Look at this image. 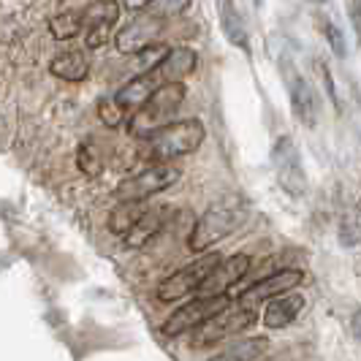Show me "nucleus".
I'll use <instances>...</instances> for the list:
<instances>
[{
  "mask_svg": "<svg viewBox=\"0 0 361 361\" xmlns=\"http://www.w3.org/2000/svg\"><path fill=\"white\" fill-rule=\"evenodd\" d=\"M247 215H250V207L242 196H226V199L209 204L207 212H201V217L196 220L190 239H188V247L193 253L209 250L220 239L234 234L236 228L247 220Z\"/></svg>",
  "mask_w": 361,
  "mask_h": 361,
  "instance_id": "obj_1",
  "label": "nucleus"
},
{
  "mask_svg": "<svg viewBox=\"0 0 361 361\" xmlns=\"http://www.w3.org/2000/svg\"><path fill=\"white\" fill-rule=\"evenodd\" d=\"M185 101V85L182 82H166L158 90L147 98L145 106L136 109V114L130 117V133L136 139H149L155 130L171 123L174 111Z\"/></svg>",
  "mask_w": 361,
  "mask_h": 361,
  "instance_id": "obj_2",
  "label": "nucleus"
},
{
  "mask_svg": "<svg viewBox=\"0 0 361 361\" xmlns=\"http://www.w3.org/2000/svg\"><path fill=\"white\" fill-rule=\"evenodd\" d=\"M207 139V128L201 120H180L169 123L149 136V155L155 161H174L180 155H190Z\"/></svg>",
  "mask_w": 361,
  "mask_h": 361,
  "instance_id": "obj_3",
  "label": "nucleus"
},
{
  "mask_svg": "<svg viewBox=\"0 0 361 361\" xmlns=\"http://www.w3.org/2000/svg\"><path fill=\"white\" fill-rule=\"evenodd\" d=\"M255 324V310L247 307V305H239V307H228L220 310L217 315H212L207 324H201L199 329H193V337H190V345L193 348H209V345H217L228 337H234L239 331L250 329Z\"/></svg>",
  "mask_w": 361,
  "mask_h": 361,
  "instance_id": "obj_4",
  "label": "nucleus"
},
{
  "mask_svg": "<svg viewBox=\"0 0 361 361\" xmlns=\"http://www.w3.org/2000/svg\"><path fill=\"white\" fill-rule=\"evenodd\" d=\"M177 180H180V169H174L166 161H155L152 166L142 169L139 174L117 185V201H147L163 193L166 188H171Z\"/></svg>",
  "mask_w": 361,
  "mask_h": 361,
  "instance_id": "obj_5",
  "label": "nucleus"
},
{
  "mask_svg": "<svg viewBox=\"0 0 361 361\" xmlns=\"http://www.w3.org/2000/svg\"><path fill=\"white\" fill-rule=\"evenodd\" d=\"M231 305L228 293H201L199 299L182 305L177 312L169 315V321H163V334L166 337H180V334H188L193 329H199L201 324H207L212 315H217L220 310H226Z\"/></svg>",
  "mask_w": 361,
  "mask_h": 361,
  "instance_id": "obj_6",
  "label": "nucleus"
},
{
  "mask_svg": "<svg viewBox=\"0 0 361 361\" xmlns=\"http://www.w3.org/2000/svg\"><path fill=\"white\" fill-rule=\"evenodd\" d=\"M220 258H223L220 253H207L201 255V258H196L193 264H188V267L177 269L174 274H169L161 286H158V299L161 302H180L188 293L199 290L204 286V280L209 277V271L220 264Z\"/></svg>",
  "mask_w": 361,
  "mask_h": 361,
  "instance_id": "obj_7",
  "label": "nucleus"
},
{
  "mask_svg": "<svg viewBox=\"0 0 361 361\" xmlns=\"http://www.w3.org/2000/svg\"><path fill=\"white\" fill-rule=\"evenodd\" d=\"M271 166H274V174H277V182L283 185V190L293 199H302L305 190H307V174H305V166H302L299 147L290 136H280L274 142Z\"/></svg>",
  "mask_w": 361,
  "mask_h": 361,
  "instance_id": "obj_8",
  "label": "nucleus"
},
{
  "mask_svg": "<svg viewBox=\"0 0 361 361\" xmlns=\"http://www.w3.org/2000/svg\"><path fill=\"white\" fill-rule=\"evenodd\" d=\"M163 22L166 19L155 17L149 11H142L139 17L130 19L126 27L114 36V49L120 54H136L142 52V49H147V47H152V44H158Z\"/></svg>",
  "mask_w": 361,
  "mask_h": 361,
  "instance_id": "obj_9",
  "label": "nucleus"
},
{
  "mask_svg": "<svg viewBox=\"0 0 361 361\" xmlns=\"http://www.w3.org/2000/svg\"><path fill=\"white\" fill-rule=\"evenodd\" d=\"M120 19V3L117 0H98L85 11V44L90 49L106 47L114 25Z\"/></svg>",
  "mask_w": 361,
  "mask_h": 361,
  "instance_id": "obj_10",
  "label": "nucleus"
},
{
  "mask_svg": "<svg viewBox=\"0 0 361 361\" xmlns=\"http://www.w3.org/2000/svg\"><path fill=\"white\" fill-rule=\"evenodd\" d=\"M302 280H305V271H302V269H280V271H274V274H269V277H261V280H258V283H253L250 288L242 290L239 305L255 307V305L267 302V299H271V296H277V293H286V290L302 286Z\"/></svg>",
  "mask_w": 361,
  "mask_h": 361,
  "instance_id": "obj_11",
  "label": "nucleus"
},
{
  "mask_svg": "<svg viewBox=\"0 0 361 361\" xmlns=\"http://www.w3.org/2000/svg\"><path fill=\"white\" fill-rule=\"evenodd\" d=\"M247 271H250V255L236 253L228 258H220V264L209 271V277L204 280V286L199 290L201 293H228V288L236 286Z\"/></svg>",
  "mask_w": 361,
  "mask_h": 361,
  "instance_id": "obj_12",
  "label": "nucleus"
},
{
  "mask_svg": "<svg viewBox=\"0 0 361 361\" xmlns=\"http://www.w3.org/2000/svg\"><path fill=\"white\" fill-rule=\"evenodd\" d=\"M302 310H305V296L299 290L290 288L286 293H277V296H271V302L264 310V324L269 329H286L299 318Z\"/></svg>",
  "mask_w": 361,
  "mask_h": 361,
  "instance_id": "obj_13",
  "label": "nucleus"
},
{
  "mask_svg": "<svg viewBox=\"0 0 361 361\" xmlns=\"http://www.w3.org/2000/svg\"><path fill=\"white\" fill-rule=\"evenodd\" d=\"M161 85H166V79H163L161 71H158V66H155L152 71L136 73L126 87H120V90H117L114 98H117L126 109H139V106H145L147 98L158 90Z\"/></svg>",
  "mask_w": 361,
  "mask_h": 361,
  "instance_id": "obj_14",
  "label": "nucleus"
},
{
  "mask_svg": "<svg viewBox=\"0 0 361 361\" xmlns=\"http://www.w3.org/2000/svg\"><path fill=\"white\" fill-rule=\"evenodd\" d=\"M288 90H290L293 114H296L307 128H315V123H318V95L312 92V87L307 85V79L293 71V76H290V82H288Z\"/></svg>",
  "mask_w": 361,
  "mask_h": 361,
  "instance_id": "obj_15",
  "label": "nucleus"
},
{
  "mask_svg": "<svg viewBox=\"0 0 361 361\" xmlns=\"http://www.w3.org/2000/svg\"><path fill=\"white\" fill-rule=\"evenodd\" d=\"M196 66H199V54L193 52L190 47H174L158 63V71H161L166 82H182L185 76H190L196 71Z\"/></svg>",
  "mask_w": 361,
  "mask_h": 361,
  "instance_id": "obj_16",
  "label": "nucleus"
},
{
  "mask_svg": "<svg viewBox=\"0 0 361 361\" xmlns=\"http://www.w3.org/2000/svg\"><path fill=\"white\" fill-rule=\"evenodd\" d=\"M49 73L57 76V79H63V82H85L87 79V73H90V63H87V57L85 52H79V49H71V52H63L57 54L52 63H49Z\"/></svg>",
  "mask_w": 361,
  "mask_h": 361,
  "instance_id": "obj_17",
  "label": "nucleus"
},
{
  "mask_svg": "<svg viewBox=\"0 0 361 361\" xmlns=\"http://www.w3.org/2000/svg\"><path fill=\"white\" fill-rule=\"evenodd\" d=\"M217 8H220V25H223L226 38H228L234 47H239L242 52L250 54V38H247L245 22H242L239 11H236L234 0H220V3H217Z\"/></svg>",
  "mask_w": 361,
  "mask_h": 361,
  "instance_id": "obj_18",
  "label": "nucleus"
},
{
  "mask_svg": "<svg viewBox=\"0 0 361 361\" xmlns=\"http://www.w3.org/2000/svg\"><path fill=\"white\" fill-rule=\"evenodd\" d=\"M147 212L145 201H120L111 215H109V231L117 236H128L133 231V226L142 220V215Z\"/></svg>",
  "mask_w": 361,
  "mask_h": 361,
  "instance_id": "obj_19",
  "label": "nucleus"
},
{
  "mask_svg": "<svg viewBox=\"0 0 361 361\" xmlns=\"http://www.w3.org/2000/svg\"><path fill=\"white\" fill-rule=\"evenodd\" d=\"M163 220H166V212L163 209H147L142 220L133 226V231L126 236V242L130 247H145L149 239H155V234L163 228Z\"/></svg>",
  "mask_w": 361,
  "mask_h": 361,
  "instance_id": "obj_20",
  "label": "nucleus"
},
{
  "mask_svg": "<svg viewBox=\"0 0 361 361\" xmlns=\"http://www.w3.org/2000/svg\"><path fill=\"white\" fill-rule=\"evenodd\" d=\"M267 350H269V340H267V337H250V340L231 343L226 350H220V353H217V359L250 361V359H261V356H267Z\"/></svg>",
  "mask_w": 361,
  "mask_h": 361,
  "instance_id": "obj_21",
  "label": "nucleus"
},
{
  "mask_svg": "<svg viewBox=\"0 0 361 361\" xmlns=\"http://www.w3.org/2000/svg\"><path fill=\"white\" fill-rule=\"evenodd\" d=\"M82 27H85V14H79V11H63V14L49 19V33H52L54 41L76 38Z\"/></svg>",
  "mask_w": 361,
  "mask_h": 361,
  "instance_id": "obj_22",
  "label": "nucleus"
},
{
  "mask_svg": "<svg viewBox=\"0 0 361 361\" xmlns=\"http://www.w3.org/2000/svg\"><path fill=\"white\" fill-rule=\"evenodd\" d=\"M340 245L343 247H356L361 245V201L353 204L340 220Z\"/></svg>",
  "mask_w": 361,
  "mask_h": 361,
  "instance_id": "obj_23",
  "label": "nucleus"
},
{
  "mask_svg": "<svg viewBox=\"0 0 361 361\" xmlns=\"http://www.w3.org/2000/svg\"><path fill=\"white\" fill-rule=\"evenodd\" d=\"M169 52V47L166 44H152V47H147L142 52H136V73H145V71H152L158 63H161L163 57Z\"/></svg>",
  "mask_w": 361,
  "mask_h": 361,
  "instance_id": "obj_24",
  "label": "nucleus"
},
{
  "mask_svg": "<svg viewBox=\"0 0 361 361\" xmlns=\"http://www.w3.org/2000/svg\"><path fill=\"white\" fill-rule=\"evenodd\" d=\"M98 117L106 128H117L126 120V106L117 101V98H104L98 104Z\"/></svg>",
  "mask_w": 361,
  "mask_h": 361,
  "instance_id": "obj_25",
  "label": "nucleus"
},
{
  "mask_svg": "<svg viewBox=\"0 0 361 361\" xmlns=\"http://www.w3.org/2000/svg\"><path fill=\"white\" fill-rule=\"evenodd\" d=\"M188 6H190V0H149V6H147L145 11H149V14H155V17L161 19H174L180 17Z\"/></svg>",
  "mask_w": 361,
  "mask_h": 361,
  "instance_id": "obj_26",
  "label": "nucleus"
},
{
  "mask_svg": "<svg viewBox=\"0 0 361 361\" xmlns=\"http://www.w3.org/2000/svg\"><path fill=\"white\" fill-rule=\"evenodd\" d=\"M76 166H79L87 177H92V174H98V171H101V155H98L95 145L79 147V152H76Z\"/></svg>",
  "mask_w": 361,
  "mask_h": 361,
  "instance_id": "obj_27",
  "label": "nucleus"
},
{
  "mask_svg": "<svg viewBox=\"0 0 361 361\" xmlns=\"http://www.w3.org/2000/svg\"><path fill=\"white\" fill-rule=\"evenodd\" d=\"M324 33L329 38V47L334 49L337 57H345V38H343V30L334 25V22H326L324 25Z\"/></svg>",
  "mask_w": 361,
  "mask_h": 361,
  "instance_id": "obj_28",
  "label": "nucleus"
},
{
  "mask_svg": "<svg viewBox=\"0 0 361 361\" xmlns=\"http://www.w3.org/2000/svg\"><path fill=\"white\" fill-rule=\"evenodd\" d=\"M350 331H353V337L361 343V310H356L353 318H350Z\"/></svg>",
  "mask_w": 361,
  "mask_h": 361,
  "instance_id": "obj_29",
  "label": "nucleus"
},
{
  "mask_svg": "<svg viewBox=\"0 0 361 361\" xmlns=\"http://www.w3.org/2000/svg\"><path fill=\"white\" fill-rule=\"evenodd\" d=\"M123 6H128L130 11H145L147 6H149V0H120Z\"/></svg>",
  "mask_w": 361,
  "mask_h": 361,
  "instance_id": "obj_30",
  "label": "nucleus"
},
{
  "mask_svg": "<svg viewBox=\"0 0 361 361\" xmlns=\"http://www.w3.org/2000/svg\"><path fill=\"white\" fill-rule=\"evenodd\" d=\"M310 3H326V0H310Z\"/></svg>",
  "mask_w": 361,
  "mask_h": 361,
  "instance_id": "obj_31",
  "label": "nucleus"
}]
</instances>
